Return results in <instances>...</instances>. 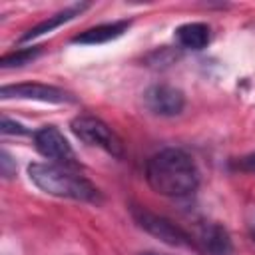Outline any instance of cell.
Masks as SVG:
<instances>
[{
	"instance_id": "cell-1",
	"label": "cell",
	"mask_w": 255,
	"mask_h": 255,
	"mask_svg": "<svg viewBox=\"0 0 255 255\" xmlns=\"http://www.w3.org/2000/svg\"><path fill=\"white\" fill-rule=\"evenodd\" d=\"M145 179L159 195L185 197L197 189L199 171L187 151L179 147H165L147 159Z\"/></svg>"
},
{
	"instance_id": "cell-2",
	"label": "cell",
	"mask_w": 255,
	"mask_h": 255,
	"mask_svg": "<svg viewBox=\"0 0 255 255\" xmlns=\"http://www.w3.org/2000/svg\"><path fill=\"white\" fill-rule=\"evenodd\" d=\"M30 181L48 195L76 199V201H100V189L84 175L58 163H30Z\"/></svg>"
},
{
	"instance_id": "cell-3",
	"label": "cell",
	"mask_w": 255,
	"mask_h": 255,
	"mask_svg": "<svg viewBox=\"0 0 255 255\" xmlns=\"http://www.w3.org/2000/svg\"><path fill=\"white\" fill-rule=\"evenodd\" d=\"M70 128H72L74 135L78 139H82L84 143L100 147L106 153H110L112 157H124V143H122L120 135L100 118L78 116L72 120Z\"/></svg>"
},
{
	"instance_id": "cell-4",
	"label": "cell",
	"mask_w": 255,
	"mask_h": 255,
	"mask_svg": "<svg viewBox=\"0 0 255 255\" xmlns=\"http://www.w3.org/2000/svg\"><path fill=\"white\" fill-rule=\"evenodd\" d=\"M131 217L135 219V223L147 231L149 235H153L155 239L167 243V245H173V247H193V241L191 237L179 227L175 225L173 221H169L167 217L163 215H157L145 207H139V205H133L131 207Z\"/></svg>"
},
{
	"instance_id": "cell-5",
	"label": "cell",
	"mask_w": 255,
	"mask_h": 255,
	"mask_svg": "<svg viewBox=\"0 0 255 255\" xmlns=\"http://www.w3.org/2000/svg\"><path fill=\"white\" fill-rule=\"evenodd\" d=\"M34 145L36 149L52 159L58 165H66V167H74L78 165L76 161V153L72 149V145L68 143V139L64 137V133L56 128V126H44L34 133Z\"/></svg>"
},
{
	"instance_id": "cell-6",
	"label": "cell",
	"mask_w": 255,
	"mask_h": 255,
	"mask_svg": "<svg viewBox=\"0 0 255 255\" xmlns=\"http://www.w3.org/2000/svg\"><path fill=\"white\" fill-rule=\"evenodd\" d=\"M2 100H34V102H46V104H68L74 102L72 94H68L62 88L40 84V82H24V84H12L0 88Z\"/></svg>"
},
{
	"instance_id": "cell-7",
	"label": "cell",
	"mask_w": 255,
	"mask_h": 255,
	"mask_svg": "<svg viewBox=\"0 0 255 255\" xmlns=\"http://www.w3.org/2000/svg\"><path fill=\"white\" fill-rule=\"evenodd\" d=\"M143 104L149 112H153L155 116H177L183 112L185 108V96L181 90L167 86V84H155L151 88L145 90L143 94Z\"/></svg>"
},
{
	"instance_id": "cell-8",
	"label": "cell",
	"mask_w": 255,
	"mask_h": 255,
	"mask_svg": "<svg viewBox=\"0 0 255 255\" xmlns=\"http://www.w3.org/2000/svg\"><path fill=\"white\" fill-rule=\"evenodd\" d=\"M131 26L129 20H116V22H106V24H98L94 28H88L84 32H80L78 36L72 38L74 44H84V46H98V44H106L112 42L120 36H124L128 32V28Z\"/></svg>"
},
{
	"instance_id": "cell-9",
	"label": "cell",
	"mask_w": 255,
	"mask_h": 255,
	"mask_svg": "<svg viewBox=\"0 0 255 255\" xmlns=\"http://www.w3.org/2000/svg\"><path fill=\"white\" fill-rule=\"evenodd\" d=\"M88 6H90V4H86V2H84V4H74V6H68V8L60 10V12H56L54 16H48L44 22L36 24L34 28H30V30L20 38V42H30V40H34V38H38V36H44V34L56 30L58 26H62V24L70 22L72 18H76V16H78L80 12H84Z\"/></svg>"
},
{
	"instance_id": "cell-10",
	"label": "cell",
	"mask_w": 255,
	"mask_h": 255,
	"mask_svg": "<svg viewBox=\"0 0 255 255\" xmlns=\"http://www.w3.org/2000/svg\"><path fill=\"white\" fill-rule=\"evenodd\" d=\"M209 26L203 22H187L175 28V42L183 50H203L209 44Z\"/></svg>"
},
{
	"instance_id": "cell-11",
	"label": "cell",
	"mask_w": 255,
	"mask_h": 255,
	"mask_svg": "<svg viewBox=\"0 0 255 255\" xmlns=\"http://www.w3.org/2000/svg\"><path fill=\"white\" fill-rule=\"evenodd\" d=\"M201 241H203L205 251L211 255H231V251H233L231 237H229L227 229L219 223L205 225L203 233H201Z\"/></svg>"
},
{
	"instance_id": "cell-12",
	"label": "cell",
	"mask_w": 255,
	"mask_h": 255,
	"mask_svg": "<svg viewBox=\"0 0 255 255\" xmlns=\"http://www.w3.org/2000/svg\"><path fill=\"white\" fill-rule=\"evenodd\" d=\"M40 54H42V50H40V48H36V46L16 50V52H12V54L2 56V60H0V68H18V66L30 64V62H32V60H36Z\"/></svg>"
},
{
	"instance_id": "cell-13",
	"label": "cell",
	"mask_w": 255,
	"mask_h": 255,
	"mask_svg": "<svg viewBox=\"0 0 255 255\" xmlns=\"http://www.w3.org/2000/svg\"><path fill=\"white\" fill-rule=\"evenodd\" d=\"M0 171H2L4 177H12L16 173V163H14V159L10 157V153L6 149L0 151Z\"/></svg>"
},
{
	"instance_id": "cell-14",
	"label": "cell",
	"mask_w": 255,
	"mask_h": 255,
	"mask_svg": "<svg viewBox=\"0 0 255 255\" xmlns=\"http://www.w3.org/2000/svg\"><path fill=\"white\" fill-rule=\"evenodd\" d=\"M0 129H2V133H14V135H24V133H28V129H26L22 124L12 122V120H8V118H2Z\"/></svg>"
},
{
	"instance_id": "cell-15",
	"label": "cell",
	"mask_w": 255,
	"mask_h": 255,
	"mask_svg": "<svg viewBox=\"0 0 255 255\" xmlns=\"http://www.w3.org/2000/svg\"><path fill=\"white\" fill-rule=\"evenodd\" d=\"M235 167H237L239 171H245V173H255V151H251V153L239 157V159L235 161Z\"/></svg>"
},
{
	"instance_id": "cell-16",
	"label": "cell",
	"mask_w": 255,
	"mask_h": 255,
	"mask_svg": "<svg viewBox=\"0 0 255 255\" xmlns=\"http://www.w3.org/2000/svg\"><path fill=\"white\" fill-rule=\"evenodd\" d=\"M253 237H255V223H253Z\"/></svg>"
},
{
	"instance_id": "cell-17",
	"label": "cell",
	"mask_w": 255,
	"mask_h": 255,
	"mask_svg": "<svg viewBox=\"0 0 255 255\" xmlns=\"http://www.w3.org/2000/svg\"><path fill=\"white\" fill-rule=\"evenodd\" d=\"M141 255H153V253H141Z\"/></svg>"
}]
</instances>
